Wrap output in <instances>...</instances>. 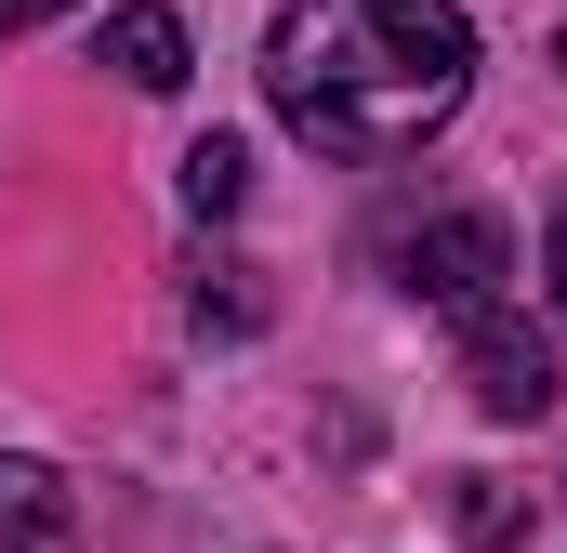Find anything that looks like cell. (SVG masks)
<instances>
[{
    "instance_id": "obj_1",
    "label": "cell",
    "mask_w": 567,
    "mask_h": 553,
    "mask_svg": "<svg viewBox=\"0 0 567 553\" xmlns=\"http://www.w3.org/2000/svg\"><path fill=\"white\" fill-rule=\"evenodd\" d=\"M265 93L317 158H410L475 93L462 0H290L265 27Z\"/></svg>"
},
{
    "instance_id": "obj_2",
    "label": "cell",
    "mask_w": 567,
    "mask_h": 553,
    "mask_svg": "<svg viewBox=\"0 0 567 553\" xmlns=\"http://www.w3.org/2000/svg\"><path fill=\"white\" fill-rule=\"evenodd\" d=\"M515 276V238H502V211H435L396 238V290L410 303H449V316H488V290Z\"/></svg>"
},
{
    "instance_id": "obj_3",
    "label": "cell",
    "mask_w": 567,
    "mask_h": 553,
    "mask_svg": "<svg viewBox=\"0 0 567 553\" xmlns=\"http://www.w3.org/2000/svg\"><path fill=\"white\" fill-rule=\"evenodd\" d=\"M462 383H475V409H488V421H542V409H555V343L515 330V316H475Z\"/></svg>"
},
{
    "instance_id": "obj_4",
    "label": "cell",
    "mask_w": 567,
    "mask_h": 553,
    "mask_svg": "<svg viewBox=\"0 0 567 553\" xmlns=\"http://www.w3.org/2000/svg\"><path fill=\"white\" fill-rule=\"evenodd\" d=\"M93 66H120L133 93H185V27H172L158 0H133V13H106V40H93Z\"/></svg>"
},
{
    "instance_id": "obj_5",
    "label": "cell",
    "mask_w": 567,
    "mask_h": 553,
    "mask_svg": "<svg viewBox=\"0 0 567 553\" xmlns=\"http://www.w3.org/2000/svg\"><path fill=\"white\" fill-rule=\"evenodd\" d=\"M0 553H66V488L0 448Z\"/></svg>"
},
{
    "instance_id": "obj_6",
    "label": "cell",
    "mask_w": 567,
    "mask_h": 553,
    "mask_svg": "<svg viewBox=\"0 0 567 553\" xmlns=\"http://www.w3.org/2000/svg\"><path fill=\"white\" fill-rule=\"evenodd\" d=\"M238 198H251V145H238V133H198V145H185V211L225 225Z\"/></svg>"
},
{
    "instance_id": "obj_7",
    "label": "cell",
    "mask_w": 567,
    "mask_h": 553,
    "mask_svg": "<svg viewBox=\"0 0 567 553\" xmlns=\"http://www.w3.org/2000/svg\"><path fill=\"white\" fill-rule=\"evenodd\" d=\"M462 528H475V541H515V501H502L488 474H462Z\"/></svg>"
},
{
    "instance_id": "obj_8",
    "label": "cell",
    "mask_w": 567,
    "mask_h": 553,
    "mask_svg": "<svg viewBox=\"0 0 567 553\" xmlns=\"http://www.w3.org/2000/svg\"><path fill=\"white\" fill-rule=\"evenodd\" d=\"M542 276H555V316H567V198H555V238H542Z\"/></svg>"
},
{
    "instance_id": "obj_9",
    "label": "cell",
    "mask_w": 567,
    "mask_h": 553,
    "mask_svg": "<svg viewBox=\"0 0 567 553\" xmlns=\"http://www.w3.org/2000/svg\"><path fill=\"white\" fill-rule=\"evenodd\" d=\"M66 0H0V40H27V27H53Z\"/></svg>"
},
{
    "instance_id": "obj_10",
    "label": "cell",
    "mask_w": 567,
    "mask_h": 553,
    "mask_svg": "<svg viewBox=\"0 0 567 553\" xmlns=\"http://www.w3.org/2000/svg\"><path fill=\"white\" fill-rule=\"evenodd\" d=\"M555 66H567V40H555Z\"/></svg>"
}]
</instances>
